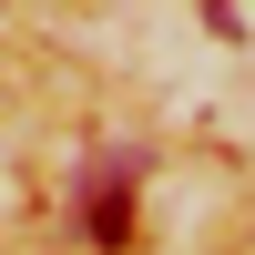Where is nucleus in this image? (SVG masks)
Returning a JSON list of instances; mask_svg holds the SVG:
<instances>
[{
  "label": "nucleus",
  "mask_w": 255,
  "mask_h": 255,
  "mask_svg": "<svg viewBox=\"0 0 255 255\" xmlns=\"http://www.w3.org/2000/svg\"><path fill=\"white\" fill-rule=\"evenodd\" d=\"M133 153H102L92 184H82V225H92V245H133Z\"/></svg>",
  "instance_id": "f257e3e1"
}]
</instances>
